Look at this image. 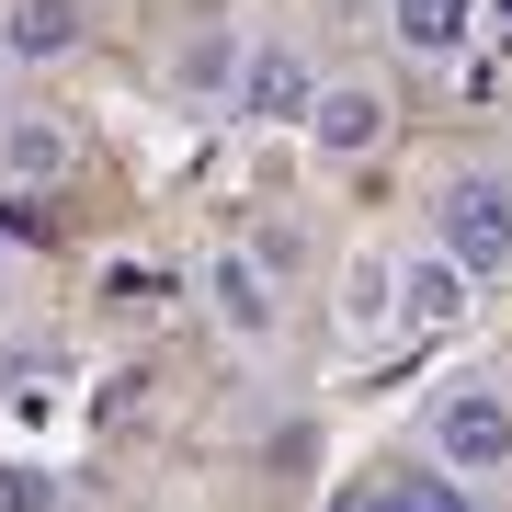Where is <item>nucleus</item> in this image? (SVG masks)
Instances as JSON below:
<instances>
[{
  "instance_id": "f257e3e1",
  "label": "nucleus",
  "mask_w": 512,
  "mask_h": 512,
  "mask_svg": "<svg viewBox=\"0 0 512 512\" xmlns=\"http://www.w3.org/2000/svg\"><path fill=\"white\" fill-rule=\"evenodd\" d=\"M421 456H433L444 478H512V376L490 365H467V376H444L433 387V410H421Z\"/></svg>"
},
{
  "instance_id": "f03ea898",
  "label": "nucleus",
  "mask_w": 512,
  "mask_h": 512,
  "mask_svg": "<svg viewBox=\"0 0 512 512\" xmlns=\"http://www.w3.org/2000/svg\"><path fill=\"white\" fill-rule=\"evenodd\" d=\"M194 308L217 319L228 353H274L285 342V285L262 251H239V239H217V251H194Z\"/></svg>"
},
{
  "instance_id": "7ed1b4c3",
  "label": "nucleus",
  "mask_w": 512,
  "mask_h": 512,
  "mask_svg": "<svg viewBox=\"0 0 512 512\" xmlns=\"http://www.w3.org/2000/svg\"><path fill=\"white\" fill-rule=\"evenodd\" d=\"M433 251H456L478 285L512 274V171H490V160L444 171L433 183Z\"/></svg>"
},
{
  "instance_id": "20e7f679",
  "label": "nucleus",
  "mask_w": 512,
  "mask_h": 512,
  "mask_svg": "<svg viewBox=\"0 0 512 512\" xmlns=\"http://www.w3.org/2000/svg\"><path fill=\"white\" fill-rule=\"evenodd\" d=\"M387 137H399V92H387L376 69H330L319 103H308V148L330 171H353V160H376Z\"/></svg>"
},
{
  "instance_id": "39448f33",
  "label": "nucleus",
  "mask_w": 512,
  "mask_h": 512,
  "mask_svg": "<svg viewBox=\"0 0 512 512\" xmlns=\"http://www.w3.org/2000/svg\"><path fill=\"white\" fill-rule=\"evenodd\" d=\"M308 103H319V69H308V46H296L285 23H262V35L239 46L228 114H239V126H308Z\"/></svg>"
},
{
  "instance_id": "423d86ee",
  "label": "nucleus",
  "mask_w": 512,
  "mask_h": 512,
  "mask_svg": "<svg viewBox=\"0 0 512 512\" xmlns=\"http://www.w3.org/2000/svg\"><path fill=\"white\" fill-rule=\"evenodd\" d=\"M80 160V126L57 103H0V194H46Z\"/></svg>"
},
{
  "instance_id": "0eeeda50",
  "label": "nucleus",
  "mask_w": 512,
  "mask_h": 512,
  "mask_svg": "<svg viewBox=\"0 0 512 512\" xmlns=\"http://www.w3.org/2000/svg\"><path fill=\"white\" fill-rule=\"evenodd\" d=\"M92 46V0H0V57L12 69H69Z\"/></svg>"
},
{
  "instance_id": "6e6552de",
  "label": "nucleus",
  "mask_w": 512,
  "mask_h": 512,
  "mask_svg": "<svg viewBox=\"0 0 512 512\" xmlns=\"http://www.w3.org/2000/svg\"><path fill=\"white\" fill-rule=\"evenodd\" d=\"M467 308H478V274L456 251H433V239L399 251V330H456Z\"/></svg>"
},
{
  "instance_id": "1a4fd4ad",
  "label": "nucleus",
  "mask_w": 512,
  "mask_h": 512,
  "mask_svg": "<svg viewBox=\"0 0 512 512\" xmlns=\"http://www.w3.org/2000/svg\"><path fill=\"white\" fill-rule=\"evenodd\" d=\"M376 12H387V46L421 57V69L467 57V35H478V0H376Z\"/></svg>"
},
{
  "instance_id": "9d476101",
  "label": "nucleus",
  "mask_w": 512,
  "mask_h": 512,
  "mask_svg": "<svg viewBox=\"0 0 512 512\" xmlns=\"http://www.w3.org/2000/svg\"><path fill=\"white\" fill-rule=\"evenodd\" d=\"M353 512H478V490H467V478H444L433 456H399V467L365 478V501H353Z\"/></svg>"
},
{
  "instance_id": "9b49d317",
  "label": "nucleus",
  "mask_w": 512,
  "mask_h": 512,
  "mask_svg": "<svg viewBox=\"0 0 512 512\" xmlns=\"http://www.w3.org/2000/svg\"><path fill=\"white\" fill-rule=\"evenodd\" d=\"M399 330V251H353L342 262V342H387Z\"/></svg>"
},
{
  "instance_id": "f8f14e48",
  "label": "nucleus",
  "mask_w": 512,
  "mask_h": 512,
  "mask_svg": "<svg viewBox=\"0 0 512 512\" xmlns=\"http://www.w3.org/2000/svg\"><path fill=\"white\" fill-rule=\"evenodd\" d=\"M0 512H57V478L23 467V456H0Z\"/></svg>"
},
{
  "instance_id": "ddd939ff",
  "label": "nucleus",
  "mask_w": 512,
  "mask_h": 512,
  "mask_svg": "<svg viewBox=\"0 0 512 512\" xmlns=\"http://www.w3.org/2000/svg\"><path fill=\"white\" fill-rule=\"evenodd\" d=\"M0 274H12V228H0Z\"/></svg>"
}]
</instances>
